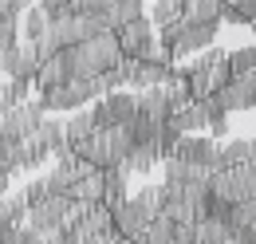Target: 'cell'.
Returning a JSON list of instances; mask_svg holds the SVG:
<instances>
[{"label":"cell","instance_id":"obj_32","mask_svg":"<svg viewBox=\"0 0 256 244\" xmlns=\"http://www.w3.org/2000/svg\"><path fill=\"white\" fill-rule=\"evenodd\" d=\"M8 182H12V170H8V162H0V189H8Z\"/></svg>","mask_w":256,"mask_h":244},{"label":"cell","instance_id":"obj_26","mask_svg":"<svg viewBox=\"0 0 256 244\" xmlns=\"http://www.w3.org/2000/svg\"><path fill=\"white\" fill-rule=\"evenodd\" d=\"M134 205L150 216V220H158V185H142V189L134 193Z\"/></svg>","mask_w":256,"mask_h":244},{"label":"cell","instance_id":"obj_1","mask_svg":"<svg viewBox=\"0 0 256 244\" xmlns=\"http://www.w3.org/2000/svg\"><path fill=\"white\" fill-rule=\"evenodd\" d=\"M91 118H95V134H106V130H126L138 118V94L118 91L91 102Z\"/></svg>","mask_w":256,"mask_h":244},{"label":"cell","instance_id":"obj_10","mask_svg":"<svg viewBox=\"0 0 256 244\" xmlns=\"http://www.w3.org/2000/svg\"><path fill=\"white\" fill-rule=\"evenodd\" d=\"M146 224H150V216L134 205V197H130L126 205H118V209H114V232H118L122 240H134V244H138L142 236H146Z\"/></svg>","mask_w":256,"mask_h":244},{"label":"cell","instance_id":"obj_7","mask_svg":"<svg viewBox=\"0 0 256 244\" xmlns=\"http://www.w3.org/2000/svg\"><path fill=\"white\" fill-rule=\"evenodd\" d=\"M44 106H40V98L32 102H24V106H16V110H8V114H0V122L20 138V142H32L36 134H40V126H44Z\"/></svg>","mask_w":256,"mask_h":244},{"label":"cell","instance_id":"obj_15","mask_svg":"<svg viewBox=\"0 0 256 244\" xmlns=\"http://www.w3.org/2000/svg\"><path fill=\"white\" fill-rule=\"evenodd\" d=\"M182 24H193V28L221 24V0H197V4H186V16H182Z\"/></svg>","mask_w":256,"mask_h":244},{"label":"cell","instance_id":"obj_23","mask_svg":"<svg viewBox=\"0 0 256 244\" xmlns=\"http://www.w3.org/2000/svg\"><path fill=\"white\" fill-rule=\"evenodd\" d=\"M182 16H186V4H154V8H150V24H154V32L174 28Z\"/></svg>","mask_w":256,"mask_h":244},{"label":"cell","instance_id":"obj_17","mask_svg":"<svg viewBox=\"0 0 256 244\" xmlns=\"http://www.w3.org/2000/svg\"><path fill=\"white\" fill-rule=\"evenodd\" d=\"M221 24H256V0H221Z\"/></svg>","mask_w":256,"mask_h":244},{"label":"cell","instance_id":"obj_11","mask_svg":"<svg viewBox=\"0 0 256 244\" xmlns=\"http://www.w3.org/2000/svg\"><path fill=\"white\" fill-rule=\"evenodd\" d=\"M256 166V138H236V142H224L221 158H217V174L221 170H248Z\"/></svg>","mask_w":256,"mask_h":244},{"label":"cell","instance_id":"obj_3","mask_svg":"<svg viewBox=\"0 0 256 244\" xmlns=\"http://www.w3.org/2000/svg\"><path fill=\"white\" fill-rule=\"evenodd\" d=\"M114 36H118V48H122V60L126 63H142V60L158 56V32L150 24V16L138 20V24H130V28H122V32H114Z\"/></svg>","mask_w":256,"mask_h":244},{"label":"cell","instance_id":"obj_31","mask_svg":"<svg viewBox=\"0 0 256 244\" xmlns=\"http://www.w3.org/2000/svg\"><path fill=\"white\" fill-rule=\"evenodd\" d=\"M20 146H24V142H20V138H16V134H12L4 122H0V162H8V158L20 150Z\"/></svg>","mask_w":256,"mask_h":244},{"label":"cell","instance_id":"obj_2","mask_svg":"<svg viewBox=\"0 0 256 244\" xmlns=\"http://www.w3.org/2000/svg\"><path fill=\"white\" fill-rule=\"evenodd\" d=\"M209 193H217V197L232 201V205L252 201V197H256V166H248V170H221V174H213V178H209Z\"/></svg>","mask_w":256,"mask_h":244},{"label":"cell","instance_id":"obj_22","mask_svg":"<svg viewBox=\"0 0 256 244\" xmlns=\"http://www.w3.org/2000/svg\"><path fill=\"white\" fill-rule=\"evenodd\" d=\"M32 87H36L32 79H8V83H4V114L16 110V106H24V102H32V98H28Z\"/></svg>","mask_w":256,"mask_h":244},{"label":"cell","instance_id":"obj_27","mask_svg":"<svg viewBox=\"0 0 256 244\" xmlns=\"http://www.w3.org/2000/svg\"><path fill=\"white\" fill-rule=\"evenodd\" d=\"M40 8H44V16H48V24L75 20V4H67V0H48V4H40Z\"/></svg>","mask_w":256,"mask_h":244},{"label":"cell","instance_id":"obj_5","mask_svg":"<svg viewBox=\"0 0 256 244\" xmlns=\"http://www.w3.org/2000/svg\"><path fill=\"white\" fill-rule=\"evenodd\" d=\"M174 158H178V162H190V166H201V170H209V174H217L221 146H217L213 138H205V134H193V138H182V142H178Z\"/></svg>","mask_w":256,"mask_h":244},{"label":"cell","instance_id":"obj_13","mask_svg":"<svg viewBox=\"0 0 256 244\" xmlns=\"http://www.w3.org/2000/svg\"><path fill=\"white\" fill-rule=\"evenodd\" d=\"M102 182H106V193H102V205L106 209H118V205L130 201V174L126 170H106Z\"/></svg>","mask_w":256,"mask_h":244},{"label":"cell","instance_id":"obj_24","mask_svg":"<svg viewBox=\"0 0 256 244\" xmlns=\"http://www.w3.org/2000/svg\"><path fill=\"white\" fill-rule=\"evenodd\" d=\"M228 67H232V75H236V79H244V75H256V44L228 52Z\"/></svg>","mask_w":256,"mask_h":244},{"label":"cell","instance_id":"obj_4","mask_svg":"<svg viewBox=\"0 0 256 244\" xmlns=\"http://www.w3.org/2000/svg\"><path fill=\"white\" fill-rule=\"evenodd\" d=\"M71 213H75V201H71V197H52V201H44L40 209L28 213V228L48 240V236H56V232L67 224V216H71Z\"/></svg>","mask_w":256,"mask_h":244},{"label":"cell","instance_id":"obj_18","mask_svg":"<svg viewBox=\"0 0 256 244\" xmlns=\"http://www.w3.org/2000/svg\"><path fill=\"white\" fill-rule=\"evenodd\" d=\"M138 20H146V12H142L138 0H118V4H110V32H122V28H130V24H138Z\"/></svg>","mask_w":256,"mask_h":244},{"label":"cell","instance_id":"obj_25","mask_svg":"<svg viewBox=\"0 0 256 244\" xmlns=\"http://www.w3.org/2000/svg\"><path fill=\"white\" fill-rule=\"evenodd\" d=\"M201 244H232V232L224 220H201Z\"/></svg>","mask_w":256,"mask_h":244},{"label":"cell","instance_id":"obj_12","mask_svg":"<svg viewBox=\"0 0 256 244\" xmlns=\"http://www.w3.org/2000/svg\"><path fill=\"white\" fill-rule=\"evenodd\" d=\"M102 193H106V182H102V170H95V174H87V178H79V182L71 185L67 197H71L75 205H98Z\"/></svg>","mask_w":256,"mask_h":244},{"label":"cell","instance_id":"obj_28","mask_svg":"<svg viewBox=\"0 0 256 244\" xmlns=\"http://www.w3.org/2000/svg\"><path fill=\"white\" fill-rule=\"evenodd\" d=\"M44 201H52V197H48V182H44V178L28 182V189H24V205H28V213H32V209H40Z\"/></svg>","mask_w":256,"mask_h":244},{"label":"cell","instance_id":"obj_20","mask_svg":"<svg viewBox=\"0 0 256 244\" xmlns=\"http://www.w3.org/2000/svg\"><path fill=\"white\" fill-rule=\"evenodd\" d=\"M64 126H67V142H71V146L87 142V138L95 134V118H91V106H87V110H79V114H71Z\"/></svg>","mask_w":256,"mask_h":244},{"label":"cell","instance_id":"obj_14","mask_svg":"<svg viewBox=\"0 0 256 244\" xmlns=\"http://www.w3.org/2000/svg\"><path fill=\"white\" fill-rule=\"evenodd\" d=\"M166 126L178 130L182 138H193V130H209V118H205V106H186V110H178Z\"/></svg>","mask_w":256,"mask_h":244},{"label":"cell","instance_id":"obj_21","mask_svg":"<svg viewBox=\"0 0 256 244\" xmlns=\"http://www.w3.org/2000/svg\"><path fill=\"white\" fill-rule=\"evenodd\" d=\"M154 166H162V154H158V146H138V150L130 154V162H126V174H150Z\"/></svg>","mask_w":256,"mask_h":244},{"label":"cell","instance_id":"obj_33","mask_svg":"<svg viewBox=\"0 0 256 244\" xmlns=\"http://www.w3.org/2000/svg\"><path fill=\"white\" fill-rule=\"evenodd\" d=\"M0 114H4V87H0Z\"/></svg>","mask_w":256,"mask_h":244},{"label":"cell","instance_id":"obj_8","mask_svg":"<svg viewBox=\"0 0 256 244\" xmlns=\"http://www.w3.org/2000/svg\"><path fill=\"white\" fill-rule=\"evenodd\" d=\"M174 67H178V63L162 60V56L142 60V63H130V87H138V91H150V87H170Z\"/></svg>","mask_w":256,"mask_h":244},{"label":"cell","instance_id":"obj_30","mask_svg":"<svg viewBox=\"0 0 256 244\" xmlns=\"http://www.w3.org/2000/svg\"><path fill=\"white\" fill-rule=\"evenodd\" d=\"M20 48V20H0V56Z\"/></svg>","mask_w":256,"mask_h":244},{"label":"cell","instance_id":"obj_19","mask_svg":"<svg viewBox=\"0 0 256 244\" xmlns=\"http://www.w3.org/2000/svg\"><path fill=\"white\" fill-rule=\"evenodd\" d=\"M0 224H16V228H24V224H28V205H24V193L0 197Z\"/></svg>","mask_w":256,"mask_h":244},{"label":"cell","instance_id":"obj_6","mask_svg":"<svg viewBox=\"0 0 256 244\" xmlns=\"http://www.w3.org/2000/svg\"><path fill=\"white\" fill-rule=\"evenodd\" d=\"M174 114H178V102H174L170 87H150V91L138 94V118L154 122V126H166Z\"/></svg>","mask_w":256,"mask_h":244},{"label":"cell","instance_id":"obj_9","mask_svg":"<svg viewBox=\"0 0 256 244\" xmlns=\"http://www.w3.org/2000/svg\"><path fill=\"white\" fill-rule=\"evenodd\" d=\"M0 71H4L8 79H32V83H36V71H40V60H36V48L20 44V48L4 52V56H0Z\"/></svg>","mask_w":256,"mask_h":244},{"label":"cell","instance_id":"obj_29","mask_svg":"<svg viewBox=\"0 0 256 244\" xmlns=\"http://www.w3.org/2000/svg\"><path fill=\"white\" fill-rule=\"evenodd\" d=\"M174 244H201V220H182V224H174Z\"/></svg>","mask_w":256,"mask_h":244},{"label":"cell","instance_id":"obj_16","mask_svg":"<svg viewBox=\"0 0 256 244\" xmlns=\"http://www.w3.org/2000/svg\"><path fill=\"white\" fill-rule=\"evenodd\" d=\"M48 16H44V8L36 4V8H28L24 12V20H20V36L28 40V48H36V44H44V36H48Z\"/></svg>","mask_w":256,"mask_h":244}]
</instances>
